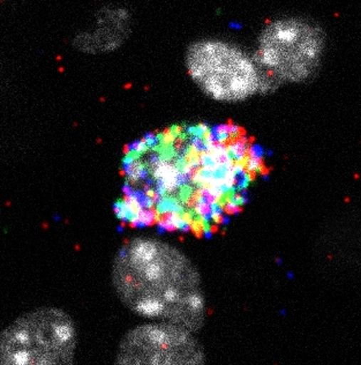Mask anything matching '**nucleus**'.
I'll use <instances>...</instances> for the list:
<instances>
[{"mask_svg":"<svg viewBox=\"0 0 361 365\" xmlns=\"http://www.w3.org/2000/svg\"><path fill=\"white\" fill-rule=\"evenodd\" d=\"M117 363L122 365H200L204 354L191 331L177 324H145L125 335Z\"/></svg>","mask_w":361,"mask_h":365,"instance_id":"nucleus-5","label":"nucleus"},{"mask_svg":"<svg viewBox=\"0 0 361 365\" xmlns=\"http://www.w3.org/2000/svg\"><path fill=\"white\" fill-rule=\"evenodd\" d=\"M75 349L73 319L57 307L22 314L0 335L1 365L73 364Z\"/></svg>","mask_w":361,"mask_h":365,"instance_id":"nucleus-2","label":"nucleus"},{"mask_svg":"<svg viewBox=\"0 0 361 365\" xmlns=\"http://www.w3.org/2000/svg\"><path fill=\"white\" fill-rule=\"evenodd\" d=\"M187 67L200 88L219 101L246 100L269 83L255 59L224 41L194 43L187 53Z\"/></svg>","mask_w":361,"mask_h":365,"instance_id":"nucleus-4","label":"nucleus"},{"mask_svg":"<svg viewBox=\"0 0 361 365\" xmlns=\"http://www.w3.org/2000/svg\"><path fill=\"white\" fill-rule=\"evenodd\" d=\"M325 49L319 25L301 16H281L264 27L255 61L266 76L300 83L318 71Z\"/></svg>","mask_w":361,"mask_h":365,"instance_id":"nucleus-3","label":"nucleus"},{"mask_svg":"<svg viewBox=\"0 0 361 365\" xmlns=\"http://www.w3.org/2000/svg\"><path fill=\"white\" fill-rule=\"evenodd\" d=\"M113 283L119 299L149 319L197 332L204 323L200 273L187 257L164 242L134 238L117 253Z\"/></svg>","mask_w":361,"mask_h":365,"instance_id":"nucleus-1","label":"nucleus"}]
</instances>
